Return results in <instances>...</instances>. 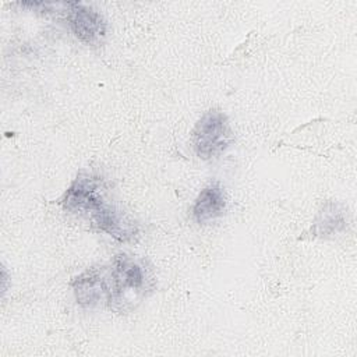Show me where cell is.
Wrapping results in <instances>:
<instances>
[{
	"mask_svg": "<svg viewBox=\"0 0 357 357\" xmlns=\"http://www.w3.org/2000/svg\"><path fill=\"white\" fill-rule=\"evenodd\" d=\"M347 227V211L333 201L322 205L315 220L311 226V234L314 237H332L337 233L344 231Z\"/></svg>",
	"mask_w": 357,
	"mask_h": 357,
	"instance_id": "52a82bcc",
	"label": "cell"
},
{
	"mask_svg": "<svg viewBox=\"0 0 357 357\" xmlns=\"http://www.w3.org/2000/svg\"><path fill=\"white\" fill-rule=\"evenodd\" d=\"M103 177L79 172L60 199L64 211L84 216L98 230L127 243L138 236V226L106 198Z\"/></svg>",
	"mask_w": 357,
	"mask_h": 357,
	"instance_id": "6da1fadb",
	"label": "cell"
},
{
	"mask_svg": "<svg viewBox=\"0 0 357 357\" xmlns=\"http://www.w3.org/2000/svg\"><path fill=\"white\" fill-rule=\"evenodd\" d=\"M106 269V305L116 312L134 310L155 289V278L144 259L120 252Z\"/></svg>",
	"mask_w": 357,
	"mask_h": 357,
	"instance_id": "7a4b0ae2",
	"label": "cell"
},
{
	"mask_svg": "<svg viewBox=\"0 0 357 357\" xmlns=\"http://www.w3.org/2000/svg\"><path fill=\"white\" fill-rule=\"evenodd\" d=\"M77 303L84 308H93L102 301L106 303V269L91 266L71 282Z\"/></svg>",
	"mask_w": 357,
	"mask_h": 357,
	"instance_id": "5b68a950",
	"label": "cell"
},
{
	"mask_svg": "<svg viewBox=\"0 0 357 357\" xmlns=\"http://www.w3.org/2000/svg\"><path fill=\"white\" fill-rule=\"evenodd\" d=\"M67 21L73 33L86 45H99L106 35L103 17L91 6L82 3H66Z\"/></svg>",
	"mask_w": 357,
	"mask_h": 357,
	"instance_id": "277c9868",
	"label": "cell"
},
{
	"mask_svg": "<svg viewBox=\"0 0 357 357\" xmlns=\"http://www.w3.org/2000/svg\"><path fill=\"white\" fill-rule=\"evenodd\" d=\"M234 141L226 114L211 109L202 114L192 130L191 142L198 158L208 160L222 155Z\"/></svg>",
	"mask_w": 357,
	"mask_h": 357,
	"instance_id": "3957f363",
	"label": "cell"
},
{
	"mask_svg": "<svg viewBox=\"0 0 357 357\" xmlns=\"http://www.w3.org/2000/svg\"><path fill=\"white\" fill-rule=\"evenodd\" d=\"M226 209V195L219 183H212L201 190L194 205L192 218L197 223L204 225L223 215Z\"/></svg>",
	"mask_w": 357,
	"mask_h": 357,
	"instance_id": "8992f818",
	"label": "cell"
}]
</instances>
